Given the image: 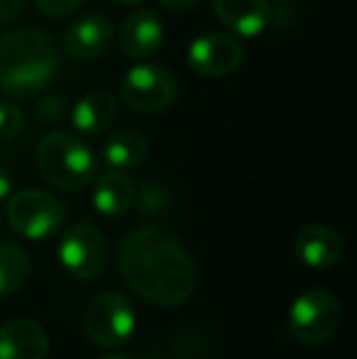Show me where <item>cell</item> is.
<instances>
[{
  "label": "cell",
  "mask_w": 357,
  "mask_h": 359,
  "mask_svg": "<svg viewBox=\"0 0 357 359\" xmlns=\"http://www.w3.org/2000/svg\"><path fill=\"white\" fill-rule=\"evenodd\" d=\"M8 222L18 235L27 240L52 237L64 222V205L57 196L39 189H25L10 196Z\"/></svg>",
  "instance_id": "obj_7"
},
{
  "label": "cell",
  "mask_w": 357,
  "mask_h": 359,
  "mask_svg": "<svg viewBox=\"0 0 357 359\" xmlns=\"http://www.w3.org/2000/svg\"><path fill=\"white\" fill-rule=\"evenodd\" d=\"M115 3H120V5H137V3H142V0H115Z\"/></svg>",
  "instance_id": "obj_27"
},
{
  "label": "cell",
  "mask_w": 357,
  "mask_h": 359,
  "mask_svg": "<svg viewBox=\"0 0 357 359\" xmlns=\"http://www.w3.org/2000/svg\"><path fill=\"white\" fill-rule=\"evenodd\" d=\"M10 191H13V179L5 169H0V201L10 198Z\"/></svg>",
  "instance_id": "obj_25"
},
{
  "label": "cell",
  "mask_w": 357,
  "mask_h": 359,
  "mask_svg": "<svg viewBox=\"0 0 357 359\" xmlns=\"http://www.w3.org/2000/svg\"><path fill=\"white\" fill-rule=\"evenodd\" d=\"M140 213L142 215H162L172 205V194L164 184L159 181H147V184L140 189Z\"/></svg>",
  "instance_id": "obj_19"
},
{
  "label": "cell",
  "mask_w": 357,
  "mask_h": 359,
  "mask_svg": "<svg viewBox=\"0 0 357 359\" xmlns=\"http://www.w3.org/2000/svg\"><path fill=\"white\" fill-rule=\"evenodd\" d=\"M115 39V27L105 15L90 13L74 20L64 32V52L76 62H93L103 57Z\"/></svg>",
  "instance_id": "obj_11"
},
{
  "label": "cell",
  "mask_w": 357,
  "mask_h": 359,
  "mask_svg": "<svg viewBox=\"0 0 357 359\" xmlns=\"http://www.w3.org/2000/svg\"><path fill=\"white\" fill-rule=\"evenodd\" d=\"M245 59V49L233 34H220L208 32L196 37L189 44L186 52V62L198 76L203 79H220V76H230L235 69H240Z\"/></svg>",
  "instance_id": "obj_9"
},
{
  "label": "cell",
  "mask_w": 357,
  "mask_h": 359,
  "mask_svg": "<svg viewBox=\"0 0 357 359\" xmlns=\"http://www.w3.org/2000/svg\"><path fill=\"white\" fill-rule=\"evenodd\" d=\"M29 279V255L15 242H0V296L20 291Z\"/></svg>",
  "instance_id": "obj_18"
},
{
  "label": "cell",
  "mask_w": 357,
  "mask_h": 359,
  "mask_svg": "<svg viewBox=\"0 0 357 359\" xmlns=\"http://www.w3.org/2000/svg\"><path fill=\"white\" fill-rule=\"evenodd\" d=\"M164 42V27L162 20L152 10H137L123 22L118 34V44L125 57L142 62L159 52Z\"/></svg>",
  "instance_id": "obj_13"
},
{
  "label": "cell",
  "mask_w": 357,
  "mask_h": 359,
  "mask_svg": "<svg viewBox=\"0 0 357 359\" xmlns=\"http://www.w3.org/2000/svg\"><path fill=\"white\" fill-rule=\"evenodd\" d=\"M37 169L57 189L81 191L95 179L98 161L79 137L52 133L37 144Z\"/></svg>",
  "instance_id": "obj_3"
},
{
  "label": "cell",
  "mask_w": 357,
  "mask_h": 359,
  "mask_svg": "<svg viewBox=\"0 0 357 359\" xmlns=\"http://www.w3.org/2000/svg\"><path fill=\"white\" fill-rule=\"evenodd\" d=\"M27 0H0V25L15 20L25 10Z\"/></svg>",
  "instance_id": "obj_23"
},
{
  "label": "cell",
  "mask_w": 357,
  "mask_h": 359,
  "mask_svg": "<svg viewBox=\"0 0 357 359\" xmlns=\"http://www.w3.org/2000/svg\"><path fill=\"white\" fill-rule=\"evenodd\" d=\"M162 8H167L169 13H186L196 5V0H159Z\"/></svg>",
  "instance_id": "obj_24"
},
{
  "label": "cell",
  "mask_w": 357,
  "mask_h": 359,
  "mask_svg": "<svg viewBox=\"0 0 357 359\" xmlns=\"http://www.w3.org/2000/svg\"><path fill=\"white\" fill-rule=\"evenodd\" d=\"M135 198H137V186L128 174L120 169L108 171L95 181L93 189V205L100 215L105 217H118L128 213L133 208Z\"/></svg>",
  "instance_id": "obj_16"
},
{
  "label": "cell",
  "mask_w": 357,
  "mask_h": 359,
  "mask_svg": "<svg viewBox=\"0 0 357 359\" xmlns=\"http://www.w3.org/2000/svg\"><path fill=\"white\" fill-rule=\"evenodd\" d=\"M59 259L76 279H95L108 264V242L90 222H76L59 240Z\"/></svg>",
  "instance_id": "obj_8"
},
{
  "label": "cell",
  "mask_w": 357,
  "mask_h": 359,
  "mask_svg": "<svg viewBox=\"0 0 357 359\" xmlns=\"http://www.w3.org/2000/svg\"><path fill=\"white\" fill-rule=\"evenodd\" d=\"M115 115H118L115 95L105 93V90H93V93H86L74 105L72 123L86 137H98V135L108 133Z\"/></svg>",
  "instance_id": "obj_15"
},
{
  "label": "cell",
  "mask_w": 357,
  "mask_h": 359,
  "mask_svg": "<svg viewBox=\"0 0 357 359\" xmlns=\"http://www.w3.org/2000/svg\"><path fill=\"white\" fill-rule=\"evenodd\" d=\"M100 359H133L130 355H120V352H113V355H105V357H100Z\"/></svg>",
  "instance_id": "obj_26"
},
{
  "label": "cell",
  "mask_w": 357,
  "mask_h": 359,
  "mask_svg": "<svg viewBox=\"0 0 357 359\" xmlns=\"http://www.w3.org/2000/svg\"><path fill=\"white\" fill-rule=\"evenodd\" d=\"M218 20L238 37H257L271 22L269 0H210Z\"/></svg>",
  "instance_id": "obj_14"
},
{
  "label": "cell",
  "mask_w": 357,
  "mask_h": 359,
  "mask_svg": "<svg viewBox=\"0 0 357 359\" xmlns=\"http://www.w3.org/2000/svg\"><path fill=\"white\" fill-rule=\"evenodd\" d=\"M49 335L34 318H13L0 327V359H47Z\"/></svg>",
  "instance_id": "obj_12"
},
{
  "label": "cell",
  "mask_w": 357,
  "mask_h": 359,
  "mask_svg": "<svg viewBox=\"0 0 357 359\" xmlns=\"http://www.w3.org/2000/svg\"><path fill=\"white\" fill-rule=\"evenodd\" d=\"M294 252L309 269L328 271L343 262L345 240L330 225L314 222V225H306L299 230L294 240Z\"/></svg>",
  "instance_id": "obj_10"
},
{
  "label": "cell",
  "mask_w": 357,
  "mask_h": 359,
  "mask_svg": "<svg viewBox=\"0 0 357 359\" xmlns=\"http://www.w3.org/2000/svg\"><path fill=\"white\" fill-rule=\"evenodd\" d=\"M25 128V115L10 100H0V142L15 140Z\"/></svg>",
  "instance_id": "obj_20"
},
{
  "label": "cell",
  "mask_w": 357,
  "mask_h": 359,
  "mask_svg": "<svg viewBox=\"0 0 357 359\" xmlns=\"http://www.w3.org/2000/svg\"><path fill=\"white\" fill-rule=\"evenodd\" d=\"M59 72V49L47 32L20 27L0 37V90L25 98L44 90Z\"/></svg>",
  "instance_id": "obj_2"
},
{
  "label": "cell",
  "mask_w": 357,
  "mask_h": 359,
  "mask_svg": "<svg viewBox=\"0 0 357 359\" xmlns=\"http://www.w3.org/2000/svg\"><path fill=\"white\" fill-rule=\"evenodd\" d=\"M34 3H37L39 13L49 15V18H67L81 8L83 0H34Z\"/></svg>",
  "instance_id": "obj_21"
},
{
  "label": "cell",
  "mask_w": 357,
  "mask_h": 359,
  "mask_svg": "<svg viewBox=\"0 0 357 359\" xmlns=\"http://www.w3.org/2000/svg\"><path fill=\"white\" fill-rule=\"evenodd\" d=\"M147 156V140L137 130H118L103 144V161L113 169H135Z\"/></svg>",
  "instance_id": "obj_17"
},
{
  "label": "cell",
  "mask_w": 357,
  "mask_h": 359,
  "mask_svg": "<svg viewBox=\"0 0 357 359\" xmlns=\"http://www.w3.org/2000/svg\"><path fill=\"white\" fill-rule=\"evenodd\" d=\"M64 110H67V105H64V100L59 95H49V98L39 100L37 105V113L42 118V123H57L64 115Z\"/></svg>",
  "instance_id": "obj_22"
},
{
  "label": "cell",
  "mask_w": 357,
  "mask_h": 359,
  "mask_svg": "<svg viewBox=\"0 0 357 359\" xmlns=\"http://www.w3.org/2000/svg\"><path fill=\"white\" fill-rule=\"evenodd\" d=\"M83 330L98 347H120L135 332V308L128 296L103 291L88 303L83 313Z\"/></svg>",
  "instance_id": "obj_5"
},
{
  "label": "cell",
  "mask_w": 357,
  "mask_h": 359,
  "mask_svg": "<svg viewBox=\"0 0 357 359\" xmlns=\"http://www.w3.org/2000/svg\"><path fill=\"white\" fill-rule=\"evenodd\" d=\"M179 95V81L167 67L159 64H137L125 74L120 83V98L137 113H162L172 108Z\"/></svg>",
  "instance_id": "obj_6"
},
{
  "label": "cell",
  "mask_w": 357,
  "mask_h": 359,
  "mask_svg": "<svg viewBox=\"0 0 357 359\" xmlns=\"http://www.w3.org/2000/svg\"><path fill=\"white\" fill-rule=\"evenodd\" d=\"M343 308L325 288H311L301 293L289 311V332L299 345L321 347L340 330Z\"/></svg>",
  "instance_id": "obj_4"
},
{
  "label": "cell",
  "mask_w": 357,
  "mask_h": 359,
  "mask_svg": "<svg viewBox=\"0 0 357 359\" xmlns=\"http://www.w3.org/2000/svg\"><path fill=\"white\" fill-rule=\"evenodd\" d=\"M120 274L159 308H177L194 293L196 269L186 245L162 225L135 227L120 245Z\"/></svg>",
  "instance_id": "obj_1"
}]
</instances>
